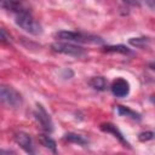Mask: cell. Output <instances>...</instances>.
Masks as SVG:
<instances>
[{"label": "cell", "mask_w": 155, "mask_h": 155, "mask_svg": "<svg viewBox=\"0 0 155 155\" xmlns=\"http://www.w3.org/2000/svg\"><path fill=\"white\" fill-rule=\"evenodd\" d=\"M64 139L68 140V142H70V143H76V144H80V145L87 144V139L84 136L78 134V133H73V132L65 133L64 134Z\"/></svg>", "instance_id": "obj_12"}, {"label": "cell", "mask_w": 155, "mask_h": 155, "mask_svg": "<svg viewBox=\"0 0 155 155\" xmlns=\"http://www.w3.org/2000/svg\"><path fill=\"white\" fill-rule=\"evenodd\" d=\"M103 51L105 52H117V53H124V54H131L132 51L126 47L125 45H111V46H104Z\"/></svg>", "instance_id": "obj_13"}, {"label": "cell", "mask_w": 155, "mask_h": 155, "mask_svg": "<svg viewBox=\"0 0 155 155\" xmlns=\"http://www.w3.org/2000/svg\"><path fill=\"white\" fill-rule=\"evenodd\" d=\"M39 140H40V143H41L45 148H47V149L52 150L53 153H56V142H54L50 136H47V134H42V136H40Z\"/></svg>", "instance_id": "obj_14"}, {"label": "cell", "mask_w": 155, "mask_h": 155, "mask_svg": "<svg viewBox=\"0 0 155 155\" xmlns=\"http://www.w3.org/2000/svg\"><path fill=\"white\" fill-rule=\"evenodd\" d=\"M116 110H117V114L121 115V116H128V117H132L134 120H140V115L136 111H133L132 109H130L128 107H125V105H116Z\"/></svg>", "instance_id": "obj_11"}, {"label": "cell", "mask_w": 155, "mask_h": 155, "mask_svg": "<svg viewBox=\"0 0 155 155\" xmlns=\"http://www.w3.org/2000/svg\"><path fill=\"white\" fill-rule=\"evenodd\" d=\"M1 7L10 11V12H13L15 15H18V13H22V12H27L29 11L24 4L19 2V1H2L1 2Z\"/></svg>", "instance_id": "obj_9"}, {"label": "cell", "mask_w": 155, "mask_h": 155, "mask_svg": "<svg viewBox=\"0 0 155 155\" xmlns=\"http://www.w3.org/2000/svg\"><path fill=\"white\" fill-rule=\"evenodd\" d=\"M88 84L93 90H97V91H104L108 86V82L103 76H93L88 81Z\"/></svg>", "instance_id": "obj_10"}, {"label": "cell", "mask_w": 155, "mask_h": 155, "mask_svg": "<svg viewBox=\"0 0 155 155\" xmlns=\"http://www.w3.org/2000/svg\"><path fill=\"white\" fill-rule=\"evenodd\" d=\"M0 39H1V42H2V44H7V42H10V35L6 34V31H5L4 28L0 29Z\"/></svg>", "instance_id": "obj_17"}, {"label": "cell", "mask_w": 155, "mask_h": 155, "mask_svg": "<svg viewBox=\"0 0 155 155\" xmlns=\"http://www.w3.org/2000/svg\"><path fill=\"white\" fill-rule=\"evenodd\" d=\"M149 68H150L151 70H155V62H153V63H149Z\"/></svg>", "instance_id": "obj_18"}, {"label": "cell", "mask_w": 155, "mask_h": 155, "mask_svg": "<svg viewBox=\"0 0 155 155\" xmlns=\"http://www.w3.org/2000/svg\"><path fill=\"white\" fill-rule=\"evenodd\" d=\"M52 50L58 52V53H63L67 56H73V57H82L85 56L86 51L84 47L71 44V42H65V41H58L52 44Z\"/></svg>", "instance_id": "obj_4"}, {"label": "cell", "mask_w": 155, "mask_h": 155, "mask_svg": "<svg viewBox=\"0 0 155 155\" xmlns=\"http://www.w3.org/2000/svg\"><path fill=\"white\" fill-rule=\"evenodd\" d=\"M54 36L65 42H80V44H103L104 40L97 35L84 33V31H75V30H61L54 34Z\"/></svg>", "instance_id": "obj_1"}, {"label": "cell", "mask_w": 155, "mask_h": 155, "mask_svg": "<svg viewBox=\"0 0 155 155\" xmlns=\"http://www.w3.org/2000/svg\"><path fill=\"white\" fill-rule=\"evenodd\" d=\"M154 138V133L153 132H142V133H139V136H138V139L139 140H142V142H145V140H149V139H153Z\"/></svg>", "instance_id": "obj_16"}, {"label": "cell", "mask_w": 155, "mask_h": 155, "mask_svg": "<svg viewBox=\"0 0 155 155\" xmlns=\"http://www.w3.org/2000/svg\"><path fill=\"white\" fill-rule=\"evenodd\" d=\"M0 98L2 104L11 107V108H17L22 104L23 98L18 91H16L13 87L7 86V85H1L0 87Z\"/></svg>", "instance_id": "obj_3"}, {"label": "cell", "mask_w": 155, "mask_h": 155, "mask_svg": "<svg viewBox=\"0 0 155 155\" xmlns=\"http://www.w3.org/2000/svg\"><path fill=\"white\" fill-rule=\"evenodd\" d=\"M16 143L28 154V155H35V148L33 145V140L30 136L25 132H17L15 134Z\"/></svg>", "instance_id": "obj_7"}, {"label": "cell", "mask_w": 155, "mask_h": 155, "mask_svg": "<svg viewBox=\"0 0 155 155\" xmlns=\"http://www.w3.org/2000/svg\"><path fill=\"white\" fill-rule=\"evenodd\" d=\"M101 130L102 131H104V132H108V133H111L115 138H117L125 147H130V143L126 140V138L122 136V133L119 131V128L115 126V125H113V124H110V122H107V124H102L101 125Z\"/></svg>", "instance_id": "obj_8"}, {"label": "cell", "mask_w": 155, "mask_h": 155, "mask_svg": "<svg viewBox=\"0 0 155 155\" xmlns=\"http://www.w3.org/2000/svg\"><path fill=\"white\" fill-rule=\"evenodd\" d=\"M110 90L115 97L122 98L130 93V82L124 78H117L113 81Z\"/></svg>", "instance_id": "obj_6"}, {"label": "cell", "mask_w": 155, "mask_h": 155, "mask_svg": "<svg viewBox=\"0 0 155 155\" xmlns=\"http://www.w3.org/2000/svg\"><path fill=\"white\" fill-rule=\"evenodd\" d=\"M15 22L19 28H22L24 31H27L31 35H39V34L42 33L41 24L31 16V13L29 11L16 15Z\"/></svg>", "instance_id": "obj_2"}, {"label": "cell", "mask_w": 155, "mask_h": 155, "mask_svg": "<svg viewBox=\"0 0 155 155\" xmlns=\"http://www.w3.org/2000/svg\"><path fill=\"white\" fill-rule=\"evenodd\" d=\"M128 42H130L132 46H134V47L143 48V47H145V46L149 45L150 39H149V38H145V36H142V38H131V39L128 40Z\"/></svg>", "instance_id": "obj_15"}, {"label": "cell", "mask_w": 155, "mask_h": 155, "mask_svg": "<svg viewBox=\"0 0 155 155\" xmlns=\"http://www.w3.org/2000/svg\"><path fill=\"white\" fill-rule=\"evenodd\" d=\"M34 115H35V119L38 120V122L40 124L41 128H42L45 132L51 133V132L53 131V122H52V119H51L50 114L46 111V109H45L41 104H36Z\"/></svg>", "instance_id": "obj_5"}, {"label": "cell", "mask_w": 155, "mask_h": 155, "mask_svg": "<svg viewBox=\"0 0 155 155\" xmlns=\"http://www.w3.org/2000/svg\"><path fill=\"white\" fill-rule=\"evenodd\" d=\"M150 101H151V102L155 104V96H151V97H150Z\"/></svg>", "instance_id": "obj_19"}]
</instances>
